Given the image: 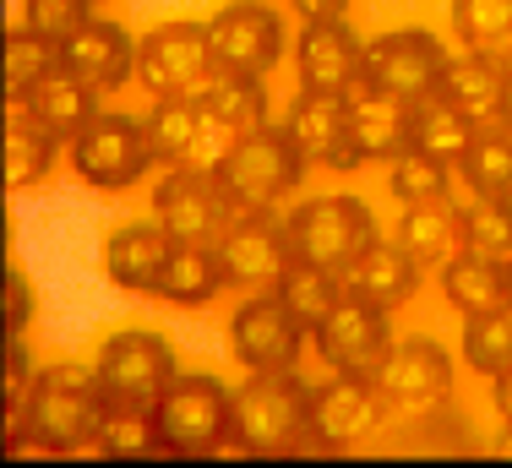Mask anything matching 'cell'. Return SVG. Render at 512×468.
Segmentation results:
<instances>
[{"instance_id": "6da1fadb", "label": "cell", "mask_w": 512, "mask_h": 468, "mask_svg": "<svg viewBox=\"0 0 512 468\" xmlns=\"http://www.w3.org/2000/svg\"><path fill=\"white\" fill-rule=\"evenodd\" d=\"M109 392L99 381V365H77V360H60L50 371L33 376V392L22 403V414L11 420V436L28 430V441L50 458H82L93 452L99 458V436L109 420Z\"/></svg>"}, {"instance_id": "7a4b0ae2", "label": "cell", "mask_w": 512, "mask_h": 468, "mask_svg": "<svg viewBox=\"0 0 512 468\" xmlns=\"http://www.w3.org/2000/svg\"><path fill=\"white\" fill-rule=\"evenodd\" d=\"M311 425V387L295 371H251L246 387L229 398V447L224 452H300Z\"/></svg>"}, {"instance_id": "3957f363", "label": "cell", "mask_w": 512, "mask_h": 468, "mask_svg": "<svg viewBox=\"0 0 512 468\" xmlns=\"http://www.w3.org/2000/svg\"><path fill=\"white\" fill-rule=\"evenodd\" d=\"M311 158L300 153V142L284 131V120H267L256 131H240L229 158L218 164V186H224L235 213H267L284 191L300 186Z\"/></svg>"}, {"instance_id": "277c9868", "label": "cell", "mask_w": 512, "mask_h": 468, "mask_svg": "<svg viewBox=\"0 0 512 468\" xmlns=\"http://www.w3.org/2000/svg\"><path fill=\"white\" fill-rule=\"evenodd\" d=\"M229 398L235 387H224L207 371H186L175 376L153 403V425L164 452L175 458H213V452L229 447Z\"/></svg>"}, {"instance_id": "5b68a950", "label": "cell", "mask_w": 512, "mask_h": 468, "mask_svg": "<svg viewBox=\"0 0 512 468\" xmlns=\"http://www.w3.org/2000/svg\"><path fill=\"white\" fill-rule=\"evenodd\" d=\"M376 240V218L360 196H311L306 207L289 213V251L295 262H316L327 273H344Z\"/></svg>"}, {"instance_id": "8992f818", "label": "cell", "mask_w": 512, "mask_h": 468, "mask_svg": "<svg viewBox=\"0 0 512 468\" xmlns=\"http://www.w3.org/2000/svg\"><path fill=\"white\" fill-rule=\"evenodd\" d=\"M137 77L153 98H202V88L218 77L207 22L175 17L148 28L137 44Z\"/></svg>"}, {"instance_id": "52a82bcc", "label": "cell", "mask_w": 512, "mask_h": 468, "mask_svg": "<svg viewBox=\"0 0 512 468\" xmlns=\"http://www.w3.org/2000/svg\"><path fill=\"white\" fill-rule=\"evenodd\" d=\"M153 164L158 158H153L148 131H142L137 115H104L99 109V115L71 137V169H77V180L93 191H126V186H137Z\"/></svg>"}, {"instance_id": "ba28073f", "label": "cell", "mask_w": 512, "mask_h": 468, "mask_svg": "<svg viewBox=\"0 0 512 468\" xmlns=\"http://www.w3.org/2000/svg\"><path fill=\"white\" fill-rule=\"evenodd\" d=\"M387 398L376 392V381L333 371V381L311 387V425L300 452H355L382 430Z\"/></svg>"}, {"instance_id": "9c48e42d", "label": "cell", "mask_w": 512, "mask_h": 468, "mask_svg": "<svg viewBox=\"0 0 512 468\" xmlns=\"http://www.w3.org/2000/svg\"><path fill=\"white\" fill-rule=\"evenodd\" d=\"M207 39H213V60L218 71L235 77H267L284 60L289 28L278 17L273 0H229L207 17Z\"/></svg>"}, {"instance_id": "30bf717a", "label": "cell", "mask_w": 512, "mask_h": 468, "mask_svg": "<svg viewBox=\"0 0 512 468\" xmlns=\"http://www.w3.org/2000/svg\"><path fill=\"white\" fill-rule=\"evenodd\" d=\"M93 365H99V381H104L109 403H126V409H153L158 392L180 376L175 371V349L148 327L109 332V338L99 343V354H93Z\"/></svg>"}, {"instance_id": "8fae6325", "label": "cell", "mask_w": 512, "mask_h": 468, "mask_svg": "<svg viewBox=\"0 0 512 468\" xmlns=\"http://www.w3.org/2000/svg\"><path fill=\"white\" fill-rule=\"evenodd\" d=\"M311 338H316V349H322V360L333 365V371L376 381L387 349H393L387 305H376L371 294H360V289H344V294H338V305L327 311V322L316 327Z\"/></svg>"}, {"instance_id": "7c38bea8", "label": "cell", "mask_w": 512, "mask_h": 468, "mask_svg": "<svg viewBox=\"0 0 512 468\" xmlns=\"http://www.w3.org/2000/svg\"><path fill=\"white\" fill-rule=\"evenodd\" d=\"M458 371H453V354L442 349L436 338H404L387 349L382 371H376V392L387 398V409H404V414H436L453 403Z\"/></svg>"}, {"instance_id": "4fadbf2b", "label": "cell", "mask_w": 512, "mask_h": 468, "mask_svg": "<svg viewBox=\"0 0 512 468\" xmlns=\"http://www.w3.org/2000/svg\"><path fill=\"white\" fill-rule=\"evenodd\" d=\"M306 338L311 332L295 322V311H289L273 289L251 294V300L229 316V354H235L246 371H295Z\"/></svg>"}, {"instance_id": "5bb4252c", "label": "cell", "mask_w": 512, "mask_h": 468, "mask_svg": "<svg viewBox=\"0 0 512 468\" xmlns=\"http://www.w3.org/2000/svg\"><path fill=\"white\" fill-rule=\"evenodd\" d=\"M442 71H447V49L425 28H398L365 44V82H376L382 93L404 98V104L442 93Z\"/></svg>"}, {"instance_id": "9a60e30c", "label": "cell", "mask_w": 512, "mask_h": 468, "mask_svg": "<svg viewBox=\"0 0 512 468\" xmlns=\"http://www.w3.org/2000/svg\"><path fill=\"white\" fill-rule=\"evenodd\" d=\"M213 245H218V262H224V283L229 289H246V294L273 289L284 278V267L295 262L289 224H278L273 213H235Z\"/></svg>"}, {"instance_id": "2e32d148", "label": "cell", "mask_w": 512, "mask_h": 468, "mask_svg": "<svg viewBox=\"0 0 512 468\" xmlns=\"http://www.w3.org/2000/svg\"><path fill=\"white\" fill-rule=\"evenodd\" d=\"M153 218L164 224L175 240H218L235 218L224 186H218L213 169L197 164H169V175L153 191Z\"/></svg>"}, {"instance_id": "e0dca14e", "label": "cell", "mask_w": 512, "mask_h": 468, "mask_svg": "<svg viewBox=\"0 0 512 468\" xmlns=\"http://www.w3.org/2000/svg\"><path fill=\"white\" fill-rule=\"evenodd\" d=\"M284 131L300 142V153L311 158V164H327V169H360L365 153L355 142V126H349V98L344 93H311L300 88L295 104H289V120Z\"/></svg>"}, {"instance_id": "ac0fdd59", "label": "cell", "mask_w": 512, "mask_h": 468, "mask_svg": "<svg viewBox=\"0 0 512 468\" xmlns=\"http://www.w3.org/2000/svg\"><path fill=\"white\" fill-rule=\"evenodd\" d=\"M295 71L311 93H349L365 71V44L344 17H316L295 39Z\"/></svg>"}, {"instance_id": "d6986e66", "label": "cell", "mask_w": 512, "mask_h": 468, "mask_svg": "<svg viewBox=\"0 0 512 468\" xmlns=\"http://www.w3.org/2000/svg\"><path fill=\"white\" fill-rule=\"evenodd\" d=\"M60 66L93 88H120L137 77V39L109 17H88L71 39H60Z\"/></svg>"}, {"instance_id": "ffe728a7", "label": "cell", "mask_w": 512, "mask_h": 468, "mask_svg": "<svg viewBox=\"0 0 512 468\" xmlns=\"http://www.w3.org/2000/svg\"><path fill=\"white\" fill-rule=\"evenodd\" d=\"M442 98H453L474 126H502L507 104H512V77L502 66V55L491 49H463V55H447L442 71Z\"/></svg>"}, {"instance_id": "44dd1931", "label": "cell", "mask_w": 512, "mask_h": 468, "mask_svg": "<svg viewBox=\"0 0 512 468\" xmlns=\"http://www.w3.org/2000/svg\"><path fill=\"white\" fill-rule=\"evenodd\" d=\"M344 98H349V126H355V142H360L365 164H371V158L393 164V158L414 142V104L382 93L376 82H365V71Z\"/></svg>"}, {"instance_id": "7402d4cb", "label": "cell", "mask_w": 512, "mask_h": 468, "mask_svg": "<svg viewBox=\"0 0 512 468\" xmlns=\"http://www.w3.org/2000/svg\"><path fill=\"white\" fill-rule=\"evenodd\" d=\"M169 251H175V234H169L158 218H142V224H120L104 240V273L115 289L126 294H153L158 273H164Z\"/></svg>"}, {"instance_id": "603a6c76", "label": "cell", "mask_w": 512, "mask_h": 468, "mask_svg": "<svg viewBox=\"0 0 512 468\" xmlns=\"http://www.w3.org/2000/svg\"><path fill=\"white\" fill-rule=\"evenodd\" d=\"M60 137L28 109V98H6V191H33L55 169Z\"/></svg>"}, {"instance_id": "cb8c5ba5", "label": "cell", "mask_w": 512, "mask_h": 468, "mask_svg": "<svg viewBox=\"0 0 512 468\" xmlns=\"http://www.w3.org/2000/svg\"><path fill=\"white\" fill-rule=\"evenodd\" d=\"M224 283V262H218V245L213 240H175L164 273H158L153 294L169 305H207Z\"/></svg>"}, {"instance_id": "d4e9b609", "label": "cell", "mask_w": 512, "mask_h": 468, "mask_svg": "<svg viewBox=\"0 0 512 468\" xmlns=\"http://www.w3.org/2000/svg\"><path fill=\"white\" fill-rule=\"evenodd\" d=\"M442 294L458 316H480V311H496V305H512V267L485 262L474 251H458L442 262Z\"/></svg>"}, {"instance_id": "484cf974", "label": "cell", "mask_w": 512, "mask_h": 468, "mask_svg": "<svg viewBox=\"0 0 512 468\" xmlns=\"http://www.w3.org/2000/svg\"><path fill=\"white\" fill-rule=\"evenodd\" d=\"M458 240H463V207H453L447 196H436V202H409L404 218H398V245H404L425 273L442 267L447 256H458Z\"/></svg>"}, {"instance_id": "4316f807", "label": "cell", "mask_w": 512, "mask_h": 468, "mask_svg": "<svg viewBox=\"0 0 512 468\" xmlns=\"http://www.w3.org/2000/svg\"><path fill=\"white\" fill-rule=\"evenodd\" d=\"M420 278H425V267L414 262L398 240H382V234H376V240L365 245V256L349 267V289L371 294L376 305H387V311H393V305H404L409 294L420 289Z\"/></svg>"}, {"instance_id": "83f0119b", "label": "cell", "mask_w": 512, "mask_h": 468, "mask_svg": "<svg viewBox=\"0 0 512 468\" xmlns=\"http://www.w3.org/2000/svg\"><path fill=\"white\" fill-rule=\"evenodd\" d=\"M28 109L71 147V137H77V131L99 115V88H93V82H82V77H71L66 66H55L50 77L28 93Z\"/></svg>"}, {"instance_id": "f1b7e54d", "label": "cell", "mask_w": 512, "mask_h": 468, "mask_svg": "<svg viewBox=\"0 0 512 468\" xmlns=\"http://www.w3.org/2000/svg\"><path fill=\"white\" fill-rule=\"evenodd\" d=\"M349 289V278L344 273H327V267H316V262H289L284 267V278L273 283V294L295 311V322L316 332L327 322V311L338 305V294Z\"/></svg>"}, {"instance_id": "f546056e", "label": "cell", "mask_w": 512, "mask_h": 468, "mask_svg": "<svg viewBox=\"0 0 512 468\" xmlns=\"http://www.w3.org/2000/svg\"><path fill=\"white\" fill-rule=\"evenodd\" d=\"M474 131H480V126L463 115L453 98L431 93V98H420V104H414V142H409V147H425V153H436V158H447V164H458L463 147L474 142Z\"/></svg>"}, {"instance_id": "4dcf8cb0", "label": "cell", "mask_w": 512, "mask_h": 468, "mask_svg": "<svg viewBox=\"0 0 512 468\" xmlns=\"http://www.w3.org/2000/svg\"><path fill=\"white\" fill-rule=\"evenodd\" d=\"M197 104L213 120H224L229 131L267 126V88H262V77H235V71H218V77L202 88Z\"/></svg>"}, {"instance_id": "1f68e13d", "label": "cell", "mask_w": 512, "mask_h": 468, "mask_svg": "<svg viewBox=\"0 0 512 468\" xmlns=\"http://www.w3.org/2000/svg\"><path fill=\"white\" fill-rule=\"evenodd\" d=\"M458 175L474 196H512V137L502 126L474 131V142L458 158Z\"/></svg>"}, {"instance_id": "d6a6232c", "label": "cell", "mask_w": 512, "mask_h": 468, "mask_svg": "<svg viewBox=\"0 0 512 468\" xmlns=\"http://www.w3.org/2000/svg\"><path fill=\"white\" fill-rule=\"evenodd\" d=\"M202 126V104L197 98H153V109L142 115V131H148V147L158 164H180L197 142Z\"/></svg>"}, {"instance_id": "836d02e7", "label": "cell", "mask_w": 512, "mask_h": 468, "mask_svg": "<svg viewBox=\"0 0 512 468\" xmlns=\"http://www.w3.org/2000/svg\"><path fill=\"white\" fill-rule=\"evenodd\" d=\"M463 360L480 376H507L512 371V305L463 316Z\"/></svg>"}, {"instance_id": "e575fe53", "label": "cell", "mask_w": 512, "mask_h": 468, "mask_svg": "<svg viewBox=\"0 0 512 468\" xmlns=\"http://www.w3.org/2000/svg\"><path fill=\"white\" fill-rule=\"evenodd\" d=\"M463 251L512 267V196H474L463 207Z\"/></svg>"}, {"instance_id": "d590c367", "label": "cell", "mask_w": 512, "mask_h": 468, "mask_svg": "<svg viewBox=\"0 0 512 468\" xmlns=\"http://www.w3.org/2000/svg\"><path fill=\"white\" fill-rule=\"evenodd\" d=\"M387 191L398 196V202H436V196L453 191V164L436 153H425V147H404V153L387 164Z\"/></svg>"}, {"instance_id": "8d00e7d4", "label": "cell", "mask_w": 512, "mask_h": 468, "mask_svg": "<svg viewBox=\"0 0 512 468\" xmlns=\"http://www.w3.org/2000/svg\"><path fill=\"white\" fill-rule=\"evenodd\" d=\"M60 66V44L33 28H6V98H28Z\"/></svg>"}, {"instance_id": "74e56055", "label": "cell", "mask_w": 512, "mask_h": 468, "mask_svg": "<svg viewBox=\"0 0 512 468\" xmlns=\"http://www.w3.org/2000/svg\"><path fill=\"white\" fill-rule=\"evenodd\" d=\"M158 452H164V441H158L153 409L115 403L104 420V436H99V458H158Z\"/></svg>"}, {"instance_id": "f35d334b", "label": "cell", "mask_w": 512, "mask_h": 468, "mask_svg": "<svg viewBox=\"0 0 512 468\" xmlns=\"http://www.w3.org/2000/svg\"><path fill=\"white\" fill-rule=\"evenodd\" d=\"M453 33L463 49H502L512 39V0H453Z\"/></svg>"}, {"instance_id": "ab89813d", "label": "cell", "mask_w": 512, "mask_h": 468, "mask_svg": "<svg viewBox=\"0 0 512 468\" xmlns=\"http://www.w3.org/2000/svg\"><path fill=\"white\" fill-rule=\"evenodd\" d=\"M420 430H414V436L404 441L409 452H474V441H469V420H463V414H453V403H447V409H436V414H420V420H414Z\"/></svg>"}, {"instance_id": "60d3db41", "label": "cell", "mask_w": 512, "mask_h": 468, "mask_svg": "<svg viewBox=\"0 0 512 468\" xmlns=\"http://www.w3.org/2000/svg\"><path fill=\"white\" fill-rule=\"evenodd\" d=\"M88 17H93V0H28V28L55 44L71 39Z\"/></svg>"}, {"instance_id": "b9f144b4", "label": "cell", "mask_w": 512, "mask_h": 468, "mask_svg": "<svg viewBox=\"0 0 512 468\" xmlns=\"http://www.w3.org/2000/svg\"><path fill=\"white\" fill-rule=\"evenodd\" d=\"M235 137H240V131H229L224 120H213V115H207V109H202L197 142H191V153L180 158V164H197V169H213V175H218V164H224V158H229V147H235Z\"/></svg>"}, {"instance_id": "7bdbcfd3", "label": "cell", "mask_w": 512, "mask_h": 468, "mask_svg": "<svg viewBox=\"0 0 512 468\" xmlns=\"http://www.w3.org/2000/svg\"><path fill=\"white\" fill-rule=\"evenodd\" d=\"M28 392H33V360H28V349H22V332H17V338L6 343V414H11V420L22 414Z\"/></svg>"}, {"instance_id": "ee69618b", "label": "cell", "mask_w": 512, "mask_h": 468, "mask_svg": "<svg viewBox=\"0 0 512 468\" xmlns=\"http://www.w3.org/2000/svg\"><path fill=\"white\" fill-rule=\"evenodd\" d=\"M33 311H39V300H33V283L11 267L6 273V332L17 338V332H28V322H33Z\"/></svg>"}, {"instance_id": "f6af8a7d", "label": "cell", "mask_w": 512, "mask_h": 468, "mask_svg": "<svg viewBox=\"0 0 512 468\" xmlns=\"http://www.w3.org/2000/svg\"><path fill=\"white\" fill-rule=\"evenodd\" d=\"M289 6H295L306 22H316V17H344L349 0H289Z\"/></svg>"}, {"instance_id": "bcb514c9", "label": "cell", "mask_w": 512, "mask_h": 468, "mask_svg": "<svg viewBox=\"0 0 512 468\" xmlns=\"http://www.w3.org/2000/svg\"><path fill=\"white\" fill-rule=\"evenodd\" d=\"M491 403H496V414H502V425H512V371L491 376Z\"/></svg>"}, {"instance_id": "7dc6e473", "label": "cell", "mask_w": 512, "mask_h": 468, "mask_svg": "<svg viewBox=\"0 0 512 468\" xmlns=\"http://www.w3.org/2000/svg\"><path fill=\"white\" fill-rule=\"evenodd\" d=\"M485 452H491V458H512V425H507V430H502V436H496Z\"/></svg>"}, {"instance_id": "c3c4849f", "label": "cell", "mask_w": 512, "mask_h": 468, "mask_svg": "<svg viewBox=\"0 0 512 468\" xmlns=\"http://www.w3.org/2000/svg\"><path fill=\"white\" fill-rule=\"evenodd\" d=\"M496 55H502V66H507V77H512V39H507L502 49H496Z\"/></svg>"}, {"instance_id": "681fc988", "label": "cell", "mask_w": 512, "mask_h": 468, "mask_svg": "<svg viewBox=\"0 0 512 468\" xmlns=\"http://www.w3.org/2000/svg\"><path fill=\"white\" fill-rule=\"evenodd\" d=\"M502 131H507V137H512V104H507V115H502Z\"/></svg>"}]
</instances>
